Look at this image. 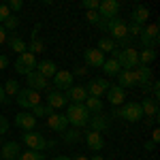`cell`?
Returning <instances> with one entry per match:
<instances>
[{
	"instance_id": "6da1fadb",
	"label": "cell",
	"mask_w": 160,
	"mask_h": 160,
	"mask_svg": "<svg viewBox=\"0 0 160 160\" xmlns=\"http://www.w3.org/2000/svg\"><path fill=\"white\" fill-rule=\"evenodd\" d=\"M66 122L73 128H83L88 126V120H90V111L83 107V105H75V102H68L66 105Z\"/></svg>"
},
{
	"instance_id": "7a4b0ae2",
	"label": "cell",
	"mask_w": 160,
	"mask_h": 160,
	"mask_svg": "<svg viewBox=\"0 0 160 160\" xmlns=\"http://www.w3.org/2000/svg\"><path fill=\"white\" fill-rule=\"evenodd\" d=\"M15 100L24 111H32L37 105H41V94L30 88H19V92L15 94Z\"/></svg>"
},
{
	"instance_id": "3957f363",
	"label": "cell",
	"mask_w": 160,
	"mask_h": 160,
	"mask_svg": "<svg viewBox=\"0 0 160 160\" xmlns=\"http://www.w3.org/2000/svg\"><path fill=\"white\" fill-rule=\"evenodd\" d=\"M113 115L122 118L126 122H139V120H143V111H141L139 102H124L120 109H113Z\"/></svg>"
},
{
	"instance_id": "277c9868",
	"label": "cell",
	"mask_w": 160,
	"mask_h": 160,
	"mask_svg": "<svg viewBox=\"0 0 160 160\" xmlns=\"http://www.w3.org/2000/svg\"><path fill=\"white\" fill-rule=\"evenodd\" d=\"M22 143H24L28 149H32V152H45V149L49 148V143H47V139L37 132V130H28L22 135Z\"/></svg>"
},
{
	"instance_id": "5b68a950",
	"label": "cell",
	"mask_w": 160,
	"mask_h": 160,
	"mask_svg": "<svg viewBox=\"0 0 160 160\" xmlns=\"http://www.w3.org/2000/svg\"><path fill=\"white\" fill-rule=\"evenodd\" d=\"M115 60H118L122 71H132L137 64H139V51L132 49V47H126V49L115 53Z\"/></svg>"
},
{
	"instance_id": "8992f818",
	"label": "cell",
	"mask_w": 160,
	"mask_h": 160,
	"mask_svg": "<svg viewBox=\"0 0 160 160\" xmlns=\"http://www.w3.org/2000/svg\"><path fill=\"white\" fill-rule=\"evenodd\" d=\"M107 32H109L113 41L118 38V41H126L128 38V22L122 19V17H113L107 22Z\"/></svg>"
},
{
	"instance_id": "52a82bcc",
	"label": "cell",
	"mask_w": 160,
	"mask_h": 160,
	"mask_svg": "<svg viewBox=\"0 0 160 160\" xmlns=\"http://www.w3.org/2000/svg\"><path fill=\"white\" fill-rule=\"evenodd\" d=\"M13 66H15V71H17L19 75L32 73V71H37V56H32L30 51L19 53V56H17V60L13 62Z\"/></svg>"
},
{
	"instance_id": "ba28073f",
	"label": "cell",
	"mask_w": 160,
	"mask_h": 160,
	"mask_svg": "<svg viewBox=\"0 0 160 160\" xmlns=\"http://www.w3.org/2000/svg\"><path fill=\"white\" fill-rule=\"evenodd\" d=\"M139 38H141V43H143L145 49H154V47L158 45V26H156V24L143 26V30H141Z\"/></svg>"
},
{
	"instance_id": "9c48e42d",
	"label": "cell",
	"mask_w": 160,
	"mask_h": 160,
	"mask_svg": "<svg viewBox=\"0 0 160 160\" xmlns=\"http://www.w3.org/2000/svg\"><path fill=\"white\" fill-rule=\"evenodd\" d=\"M132 75H135V83L141 86L145 92L149 90V83H152V68L149 66H143V64H137L132 68Z\"/></svg>"
},
{
	"instance_id": "30bf717a",
	"label": "cell",
	"mask_w": 160,
	"mask_h": 160,
	"mask_svg": "<svg viewBox=\"0 0 160 160\" xmlns=\"http://www.w3.org/2000/svg\"><path fill=\"white\" fill-rule=\"evenodd\" d=\"M118 13H120V2L118 0H102L98 4V15L100 19H113V17H118Z\"/></svg>"
},
{
	"instance_id": "8fae6325",
	"label": "cell",
	"mask_w": 160,
	"mask_h": 160,
	"mask_svg": "<svg viewBox=\"0 0 160 160\" xmlns=\"http://www.w3.org/2000/svg\"><path fill=\"white\" fill-rule=\"evenodd\" d=\"M109 81L107 79H102V77H96V79H92L90 83L86 86L88 90V96H94V98H100L102 94H107V90H109Z\"/></svg>"
},
{
	"instance_id": "7c38bea8",
	"label": "cell",
	"mask_w": 160,
	"mask_h": 160,
	"mask_svg": "<svg viewBox=\"0 0 160 160\" xmlns=\"http://www.w3.org/2000/svg\"><path fill=\"white\" fill-rule=\"evenodd\" d=\"M13 122H15L17 128H22L24 132H28V130H34V126H37V118H34L30 111H19V113L13 118Z\"/></svg>"
},
{
	"instance_id": "4fadbf2b",
	"label": "cell",
	"mask_w": 160,
	"mask_h": 160,
	"mask_svg": "<svg viewBox=\"0 0 160 160\" xmlns=\"http://www.w3.org/2000/svg\"><path fill=\"white\" fill-rule=\"evenodd\" d=\"M109 124H111V118H109V115H105V113H94V115H90V120H88L90 130L100 132V135H102V130L109 128Z\"/></svg>"
},
{
	"instance_id": "5bb4252c",
	"label": "cell",
	"mask_w": 160,
	"mask_h": 160,
	"mask_svg": "<svg viewBox=\"0 0 160 160\" xmlns=\"http://www.w3.org/2000/svg\"><path fill=\"white\" fill-rule=\"evenodd\" d=\"M83 60H86L88 66H92V68H100L102 64H105V53L96 47H90V49L83 51Z\"/></svg>"
},
{
	"instance_id": "9a60e30c",
	"label": "cell",
	"mask_w": 160,
	"mask_h": 160,
	"mask_svg": "<svg viewBox=\"0 0 160 160\" xmlns=\"http://www.w3.org/2000/svg\"><path fill=\"white\" fill-rule=\"evenodd\" d=\"M26 81H28V86L26 88H30V90H34V92H43V90H47L49 88V83H47V79L43 77V75H38L37 71H32V73H28L26 75Z\"/></svg>"
},
{
	"instance_id": "2e32d148",
	"label": "cell",
	"mask_w": 160,
	"mask_h": 160,
	"mask_svg": "<svg viewBox=\"0 0 160 160\" xmlns=\"http://www.w3.org/2000/svg\"><path fill=\"white\" fill-rule=\"evenodd\" d=\"M64 96L68 98V102H75V105H83L88 98V90L86 86H71L66 92H64Z\"/></svg>"
},
{
	"instance_id": "e0dca14e",
	"label": "cell",
	"mask_w": 160,
	"mask_h": 160,
	"mask_svg": "<svg viewBox=\"0 0 160 160\" xmlns=\"http://www.w3.org/2000/svg\"><path fill=\"white\" fill-rule=\"evenodd\" d=\"M71 86H73V75L68 73V71H58V73L53 75V88L58 92H66Z\"/></svg>"
},
{
	"instance_id": "ac0fdd59",
	"label": "cell",
	"mask_w": 160,
	"mask_h": 160,
	"mask_svg": "<svg viewBox=\"0 0 160 160\" xmlns=\"http://www.w3.org/2000/svg\"><path fill=\"white\" fill-rule=\"evenodd\" d=\"M107 100L111 102V107H122L126 100V90H122L120 86H109L107 90Z\"/></svg>"
},
{
	"instance_id": "d6986e66",
	"label": "cell",
	"mask_w": 160,
	"mask_h": 160,
	"mask_svg": "<svg viewBox=\"0 0 160 160\" xmlns=\"http://www.w3.org/2000/svg\"><path fill=\"white\" fill-rule=\"evenodd\" d=\"M47 126H49L51 130H56V132H64V130H68L66 115H64V113H51L49 118H47Z\"/></svg>"
},
{
	"instance_id": "ffe728a7",
	"label": "cell",
	"mask_w": 160,
	"mask_h": 160,
	"mask_svg": "<svg viewBox=\"0 0 160 160\" xmlns=\"http://www.w3.org/2000/svg\"><path fill=\"white\" fill-rule=\"evenodd\" d=\"M19 154H22V148H19L17 141H7L0 149V158L2 160H17Z\"/></svg>"
},
{
	"instance_id": "44dd1931",
	"label": "cell",
	"mask_w": 160,
	"mask_h": 160,
	"mask_svg": "<svg viewBox=\"0 0 160 160\" xmlns=\"http://www.w3.org/2000/svg\"><path fill=\"white\" fill-rule=\"evenodd\" d=\"M47 105H49L51 109H62V107H66L68 105V98L64 96V92H58V90H49L47 92Z\"/></svg>"
},
{
	"instance_id": "7402d4cb",
	"label": "cell",
	"mask_w": 160,
	"mask_h": 160,
	"mask_svg": "<svg viewBox=\"0 0 160 160\" xmlns=\"http://www.w3.org/2000/svg\"><path fill=\"white\" fill-rule=\"evenodd\" d=\"M83 139H86L88 148L92 149V152H100V149L105 148V139H102V135H100V132H94V130H88L86 135H83Z\"/></svg>"
},
{
	"instance_id": "603a6c76",
	"label": "cell",
	"mask_w": 160,
	"mask_h": 160,
	"mask_svg": "<svg viewBox=\"0 0 160 160\" xmlns=\"http://www.w3.org/2000/svg\"><path fill=\"white\" fill-rule=\"evenodd\" d=\"M148 17H149V9L143 7V4H137L132 13H130V22L132 24H139V26H145L148 24Z\"/></svg>"
},
{
	"instance_id": "cb8c5ba5",
	"label": "cell",
	"mask_w": 160,
	"mask_h": 160,
	"mask_svg": "<svg viewBox=\"0 0 160 160\" xmlns=\"http://www.w3.org/2000/svg\"><path fill=\"white\" fill-rule=\"evenodd\" d=\"M37 73L43 75L45 79H49V77H53L58 73V66H56L53 60H41V62H37Z\"/></svg>"
},
{
	"instance_id": "d4e9b609",
	"label": "cell",
	"mask_w": 160,
	"mask_h": 160,
	"mask_svg": "<svg viewBox=\"0 0 160 160\" xmlns=\"http://www.w3.org/2000/svg\"><path fill=\"white\" fill-rule=\"evenodd\" d=\"M141 105V111H143V115H148V118H158V100L149 98V96H145V98L139 102Z\"/></svg>"
},
{
	"instance_id": "484cf974",
	"label": "cell",
	"mask_w": 160,
	"mask_h": 160,
	"mask_svg": "<svg viewBox=\"0 0 160 160\" xmlns=\"http://www.w3.org/2000/svg\"><path fill=\"white\" fill-rule=\"evenodd\" d=\"M38 30H41V26H34V34H32V41H30V45H28V51L32 53V56H37L41 51H45V41H41L38 38Z\"/></svg>"
},
{
	"instance_id": "4316f807",
	"label": "cell",
	"mask_w": 160,
	"mask_h": 160,
	"mask_svg": "<svg viewBox=\"0 0 160 160\" xmlns=\"http://www.w3.org/2000/svg\"><path fill=\"white\" fill-rule=\"evenodd\" d=\"M7 41H9V47H11L13 51H17V56L28 51V45H26V41H24L22 37H17V34H11V37L7 38Z\"/></svg>"
},
{
	"instance_id": "83f0119b",
	"label": "cell",
	"mask_w": 160,
	"mask_h": 160,
	"mask_svg": "<svg viewBox=\"0 0 160 160\" xmlns=\"http://www.w3.org/2000/svg\"><path fill=\"white\" fill-rule=\"evenodd\" d=\"M118 86L122 88V90H126V88H130V86H137L132 71H120L118 73Z\"/></svg>"
},
{
	"instance_id": "f1b7e54d",
	"label": "cell",
	"mask_w": 160,
	"mask_h": 160,
	"mask_svg": "<svg viewBox=\"0 0 160 160\" xmlns=\"http://www.w3.org/2000/svg\"><path fill=\"white\" fill-rule=\"evenodd\" d=\"M83 107L90 111V115H94V113H102V100L100 98H94V96H88L86 102H83Z\"/></svg>"
},
{
	"instance_id": "f546056e",
	"label": "cell",
	"mask_w": 160,
	"mask_h": 160,
	"mask_svg": "<svg viewBox=\"0 0 160 160\" xmlns=\"http://www.w3.org/2000/svg\"><path fill=\"white\" fill-rule=\"evenodd\" d=\"M100 68H102V73L107 75V77H118V73L122 71L115 58H111V60H105V64H102Z\"/></svg>"
},
{
	"instance_id": "4dcf8cb0",
	"label": "cell",
	"mask_w": 160,
	"mask_h": 160,
	"mask_svg": "<svg viewBox=\"0 0 160 160\" xmlns=\"http://www.w3.org/2000/svg\"><path fill=\"white\" fill-rule=\"evenodd\" d=\"M96 49H100L102 53H107V51H113V53H118V45H115V41L109 37H102L98 41V47Z\"/></svg>"
},
{
	"instance_id": "1f68e13d",
	"label": "cell",
	"mask_w": 160,
	"mask_h": 160,
	"mask_svg": "<svg viewBox=\"0 0 160 160\" xmlns=\"http://www.w3.org/2000/svg\"><path fill=\"white\" fill-rule=\"evenodd\" d=\"M156 60V49H145L139 51V64H143V66H149V62Z\"/></svg>"
},
{
	"instance_id": "d6a6232c",
	"label": "cell",
	"mask_w": 160,
	"mask_h": 160,
	"mask_svg": "<svg viewBox=\"0 0 160 160\" xmlns=\"http://www.w3.org/2000/svg\"><path fill=\"white\" fill-rule=\"evenodd\" d=\"M30 113H32V115H34V118H49L51 113H56V111L51 109L49 105H43V102H41V105H37V107H34V109L30 111Z\"/></svg>"
},
{
	"instance_id": "836d02e7",
	"label": "cell",
	"mask_w": 160,
	"mask_h": 160,
	"mask_svg": "<svg viewBox=\"0 0 160 160\" xmlns=\"http://www.w3.org/2000/svg\"><path fill=\"white\" fill-rule=\"evenodd\" d=\"M62 139H64V143H77L79 139H81V132H79V128H73V130H64L62 132Z\"/></svg>"
},
{
	"instance_id": "e575fe53",
	"label": "cell",
	"mask_w": 160,
	"mask_h": 160,
	"mask_svg": "<svg viewBox=\"0 0 160 160\" xmlns=\"http://www.w3.org/2000/svg\"><path fill=\"white\" fill-rule=\"evenodd\" d=\"M2 88H4V96H15V94L19 92V83H17L15 79H9Z\"/></svg>"
},
{
	"instance_id": "d590c367",
	"label": "cell",
	"mask_w": 160,
	"mask_h": 160,
	"mask_svg": "<svg viewBox=\"0 0 160 160\" xmlns=\"http://www.w3.org/2000/svg\"><path fill=\"white\" fill-rule=\"evenodd\" d=\"M17 160H43V154L41 152H32V149H26V152H22L17 156Z\"/></svg>"
},
{
	"instance_id": "8d00e7d4",
	"label": "cell",
	"mask_w": 160,
	"mask_h": 160,
	"mask_svg": "<svg viewBox=\"0 0 160 160\" xmlns=\"http://www.w3.org/2000/svg\"><path fill=\"white\" fill-rule=\"evenodd\" d=\"M17 26H19V17L11 15V17H9V19H7V22L2 24V28H4V30H15Z\"/></svg>"
},
{
	"instance_id": "74e56055",
	"label": "cell",
	"mask_w": 160,
	"mask_h": 160,
	"mask_svg": "<svg viewBox=\"0 0 160 160\" xmlns=\"http://www.w3.org/2000/svg\"><path fill=\"white\" fill-rule=\"evenodd\" d=\"M86 19L90 22V24L98 26V24H100V15H98V11H86Z\"/></svg>"
},
{
	"instance_id": "f35d334b",
	"label": "cell",
	"mask_w": 160,
	"mask_h": 160,
	"mask_svg": "<svg viewBox=\"0 0 160 160\" xmlns=\"http://www.w3.org/2000/svg\"><path fill=\"white\" fill-rule=\"evenodd\" d=\"M141 30H143V26L132 24V22L128 24V34H130V37H139V34H141Z\"/></svg>"
},
{
	"instance_id": "ab89813d",
	"label": "cell",
	"mask_w": 160,
	"mask_h": 160,
	"mask_svg": "<svg viewBox=\"0 0 160 160\" xmlns=\"http://www.w3.org/2000/svg\"><path fill=\"white\" fill-rule=\"evenodd\" d=\"M9 17H11V11H9V7H7V4H0V24H4Z\"/></svg>"
},
{
	"instance_id": "60d3db41",
	"label": "cell",
	"mask_w": 160,
	"mask_h": 160,
	"mask_svg": "<svg viewBox=\"0 0 160 160\" xmlns=\"http://www.w3.org/2000/svg\"><path fill=\"white\" fill-rule=\"evenodd\" d=\"M98 0H83V9L86 11H98Z\"/></svg>"
},
{
	"instance_id": "b9f144b4",
	"label": "cell",
	"mask_w": 160,
	"mask_h": 160,
	"mask_svg": "<svg viewBox=\"0 0 160 160\" xmlns=\"http://www.w3.org/2000/svg\"><path fill=\"white\" fill-rule=\"evenodd\" d=\"M7 132H9V120L0 115V135H7Z\"/></svg>"
},
{
	"instance_id": "7bdbcfd3",
	"label": "cell",
	"mask_w": 160,
	"mask_h": 160,
	"mask_svg": "<svg viewBox=\"0 0 160 160\" xmlns=\"http://www.w3.org/2000/svg\"><path fill=\"white\" fill-rule=\"evenodd\" d=\"M7 7H9V11H22L24 2H22V0H11V2H9Z\"/></svg>"
},
{
	"instance_id": "ee69618b",
	"label": "cell",
	"mask_w": 160,
	"mask_h": 160,
	"mask_svg": "<svg viewBox=\"0 0 160 160\" xmlns=\"http://www.w3.org/2000/svg\"><path fill=\"white\" fill-rule=\"evenodd\" d=\"M71 75H73V77H83V75H88V68L86 66H75V71Z\"/></svg>"
},
{
	"instance_id": "f6af8a7d",
	"label": "cell",
	"mask_w": 160,
	"mask_h": 160,
	"mask_svg": "<svg viewBox=\"0 0 160 160\" xmlns=\"http://www.w3.org/2000/svg\"><path fill=\"white\" fill-rule=\"evenodd\" d=\"M9 66V56H4V53H0V71H4Z\"/></svg>"
},
{
	"instance_id": "bcb514c9",
	"label": "cell",
	"mask_w": 160,
	"mask_h": 160,
	"mask_svg": "<svg viewBox=\"0 0 160 160\" xmlns=\"http://www.w3.org/2000/svg\"><path fill=\"white\" fill-rule=\"evenodd\" d=\"M149 141H154V143H158V141H160V130H158V128H154V132H152V139H149Z\"/></svg>"
},
{
	"instance_id": "7dc6e473",
	"label": "cell",
	"mask_w": 160,
	"mask_h": 160,
	"mask_svg": "<svg viewBox=\"0 0 160 160\" xmlns=\"http://www.w3.org/2000/svg\"><path fill=\"white\" fill-rule=\"evenodd\" d=\"M4 41H7V30H4V28H2V24H0V45H2Z\"/></svg>"
},
{
	"instance_id": "c3c4849f",
	"label": "cell",
	"mask_w": 160,
	"mask_h": 160,
	"mask_svg": "<svg viewBox=\"0 0 160 160\" xmlns=\"http://www.w3.org/2000/svg\"><path fill=\"white\" fill-rule=\"evenodd\" d=\"M154 148H156V143H154V141H145V149H148V152H152Z\"/></svg>"
},
{
	"instance_id": "681fc988",
	"label": "cell",
	"mask_w": 160,
	"mask_h": 160,
	"mask_svg": "<svg viewBox=\"0 0 160 160\" xmlns=\"http://www.w3.org/2000/svg\"><path fill=\"white\" fill-rule=\"evenodd\" d=\"M4 100H7V96H4V88L0 86V105H4Z\"/></svg>"
},
{
	"instance_id": "f907efd6",
	"label": "cell",
	"mask_w": 160,
	"mask_h": 160,
	"mask_svg": "<svg viewBox=\"0 0 160 160\" xmlns=\"http://www.w3.org/2000/svg\"><path fill=\"white\" fill-rule=\"evenodd\" d=\"M88 160H105V158H102V156H100V154H94V156H92V158H88Z\"/></svg>"
},
{
	"instance_id": "816d5d0a",
	"label": "cell",
	"mask_w": 160,
	"mask_h": 160,
	"mask_svg": "<svg viewBox=\"0 0 160 160\" xmlns=\"http://www.w3.org/2000/svg\"><path fill=\"white\" fill-rule=\"evenodd\" d=\"M53 160H71V158H68V156H56Z\"/></svg>"
},
{
	"instance_id": "f5cc1de1",
	"label": "cell",
	"mask_w": 160,
	"mask_h": 160,
	"mask_svg": "<svg viewBox=\"0 0 160 160\" xmlns=\"http://www.w3.org/2000/svg\"><path fill=\"white\" fill-rule=\"evenodd\" d=\"M71 160H88L86 156H75V158H71Z\"/></svg>"
},
{
	"instance_id": "db71d44e",
	"label": "cell",
	"mask_w": 160,
	"mask_h": 160,
	"mask_svg": "<svg viewBox=\"0 0 160 160\" xmlns=\"http://www.w3.org/2000/svg\"><path fill=\"white\" fill-rule=\"evenodd\" d=\"M0 160H2V158H0Z\"/></svg>"
}]
</instances>
